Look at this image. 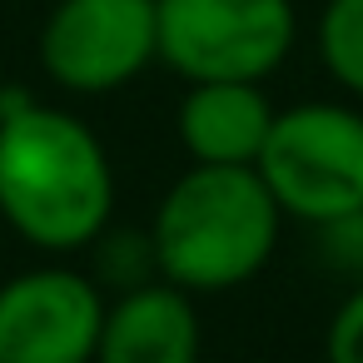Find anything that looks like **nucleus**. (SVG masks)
Instances as JSON below:
<instances>
[{"label":"nucleus","instance_id":"nucleus-1","mask_svg":"<svg viewBox=\"0 0 363 363\" xmlns=\"http://www.w3.org/2000/svg\"><path fill=\"white\" fill-rule=\"evenodd\" d=\"M0 219L45 254L90 249L115 219V169L100 135L26 85L0 90Z\"/></svg>","mask_w":363,"mask_h":363},{"label":"nucleus","instance_id":"nucleus-2","mask_svg":"<svg viewBox=\"0 0 363 363\" xmlns=\"http://www.w3.org/2000/svg\"><path fill=\"white\" fill-rule=\"evenodd\" d=\"M284 209L249 164H189L160 199L150 239L160 279L184 294L249 284L279 249Z\"/></svg>","mask_w":363,"mask_h":363},{"label":"nucleus","instance_id":"nucleus-3","mask_svg":"<svg viewBox=\"0 0 363 363\" xmlns=\"http://www.w3.org/2000/svg\"><path fill=\"white\" fill-rule=\"evenodd\" d=\"M254 169L284 219L308 229L338 224L363 209V115L333 100L289 105L274 115Z\"/></svg>","mask_w":363,"mask_h":363},{"label":"nucleus","instance_id":"nucleus-4","mask_svg":"<svg viewBox=\"0 0 363 363\" xmlns=\"http://www.w3.org/2000/svg\"><path fill=\"white\" fill-rule=\"evenodd\" d=\"M160 60L184 80L264 85L298 40L294 0H155Z\"/></svg>","mask_w":363,"mask_h":363},{"label":"nucleus","instance_id":"nucleus-5","mask_svg":"<svg viewBox=\"0 0 363 363\" xmlns=\"http://www.w3.org/2000/svg\"><path fill=\"white\" fill-rule=\"evenodd\" d=\"M160 60L155 0H60L40 26V65L70 95H110Z\"/></svg>","mask_w":363,"mask_h":363},{"label":"nucleus","instance_id":"nucleus-6","mask_svg":"<svg viewBox=\"0 0 363 363\" xmlns=\"http://www.w3.org/2000/svg\"><path fill=\"white\" fill-rule=\"evenodd\" d=\"M105 294L70 264H40L0 284V363H95Z\"/></svg>","mask_w":363,"mask_h":363},{"label":"nucleus","instance_id":"nucleus-7","mask_svg":"<svg viewBox=\"0 0 363 363\" xmlns=\"http://www.w3.org/2000/svg\"><path fill=\"white\" fill-rule=\"evenodd\" d=\"M204 323L194 294L174 284H145L105 303L95 363H199Z\"/></svg>","mask_w":363,"mask_h":363},{"label":"nucleus","instance_id":"nucleus-8","mask_svg":"<svg viewBox=\"0 0 363 363\" xmlns=\"http://www.w3.org/2000/svg\"><path fill=\"white\" fill-rule=\"evenodd\" d=\"M274 105L264 85L244 80H204L189 85L174 115L179 145L189 164H259V150L274 130Z\"/></svg>","mask_w":363,"mask_h":363},{"label":"nucleus","instance_id":"nucleus-9","mask_svg":"<svg viewBox=\"0 0 363 363\" xmlns=\"http://www.w3.org/2000/svg\"><path fill=\"white\" fill-rule=\"evenodd\" d=\"M90 249H95L90 279L100 284L105 298H120V294H135L145 284H160V254H155L150 229H115L110 224Z\"/></svg>","mask_w":363,"mask_h":363},{"label":"nucleus","instance_id":"nucleus-10","mask_svg":"<svg viewBox=\"0 0 363 363\" xmlns=\"http://www.w3.org/2000/svg\"><path fill=\"white\" fill-rule=\"evenodd\" d=\"M318 55L328 75L363 100V0H328L318 16Z\"/></svg>","mask_w":363,"mask_h":363},{"label":"nucleus","instance_id":"nucleus-11","mask_svg":"<svg viewBox=\"0 0 363 363\" xmlns=\"http://www.w3.org/2000/svg\"><path fill=\"white\" fill-rule=\"evenodd\" d=\"M323 353H328V363H363V284L333 308Z\"/></svg>","mask_w":363,"mask_h":363},{"label":"nucleus","instance_id":"nucleus-12","mask_svg":"<svg viewBox=\"0 0 363 363\" xmlns=\"http://www.w3.org/2000/svg\"><path fill=\"white\" fill-rule=\"evenodd\" d=\"M318 239H323V259L338 274H358L363 279V209L338 219V224H323Z\"/></svg>","mask_w":363,"mask_h":363}]
</instances>
